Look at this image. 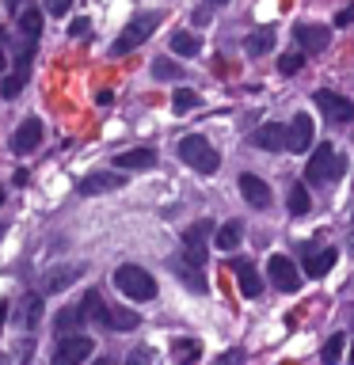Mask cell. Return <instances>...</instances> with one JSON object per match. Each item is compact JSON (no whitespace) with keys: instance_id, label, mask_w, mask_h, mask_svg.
Returning <instances> with one entry per match:
<instances>
[{"instance_id":"37","label":"cell","mask_w":354,"mask_h":365,"mask_svg":"<svg viewBox=\"0 0 354 365\" xmlns=\"http://www.w3.org/2000/svg\"><path fill=\"white\" fill-rule=\"evenodd\" d=\"M354 19V8H343L339 16H335V27H347V23Z\"/></svg>"},{"instance_id":"18","label":"cell","mask_w":354,"mask_h":365,"mask_svg":"<svg viewBox=\"0 0 354 365\" xmlns=\"http://www.w3.org/2000/svg\"><path fill=\"white\" fill-rule=\"evenodd\" d=\"M335 251L324 247V251H313L308 247V255H305V278H324V274H331V267H335Z\"/></svg>"},{"instance_id":"30","label":"cell","mask_w":354,"mask_h":365,"mask_svg":"<svg viewBox=\"0 0 354 365\" xmlns=\"http://www.w3.org/2000/svg\"><path fill=\"white\" fill-rule=\"evenodd\" d=\"M301 65H305V53H282L278 73L282 76H293V73H301Z\"/></svg>"},{"instance_id":"8","label":"cell","mask_w":354,"mask_h":365,"mask_svg":"<svg viewBox=\"0 0 354 365\" xmlns=\"http://www.w3.org/2000/svg\"><path fill=\"white\" fill-rule=\"evenodd\" d=\"M213 232V221H194L187 232H183V251H187V262L191 267H198L202 270V262H206V240H210Z\"/></svg>"},{"instance_id":"39","label":"cell","mask_w":354,"mask_h":365,"mask_svg":"<svg viewBox=\"0 0 354 365\" xmlns=\"http://www.w3.org/2000/svg\"><path fill=\"white\" fill-rule=\"evenodd\" d=\"M91 365H114L111 358H96V361H91Z\"/></svg>"},{"instance_id":"34","label":"cell","mask_w":354,"mask_h":365,"mask_svg":"<svg viewBox=\"0 0 354 365\" xmlns=\"http://www.w3.org/2000/svg\"><path fill=\"white\" fill-rule=\"evenodd\" d=\"M213 365H244V350H225Z\"/></svg>"},{"instance_id":"15","label":"cell","mask_w":354,"mask_h":365,"mask_svg":"<svg viewBox=\"0 0 354 365\" xmlns=\"http://www.w3.org/2000/svg\"><path fill=\"white\" fill-rule=\"evenodd\" d=\"M114 168H122V171H148V168H156V153H153V148H126V153H114Z\"/></svg>"},{"instance_id":"21","label":"cell","mask_w":354,"mask_h":365,"mask_svg":"<svg viewBox=\"0 0 354 365\" xmlns=\"http://www.w3.org/2000/svg\"><path fill=\"white\" fill-rule=\"evenodd\" d=\"M171 270H176V278L187 285V289H194V293H206V278L198 274V267H191L187 259H171Z\"/></svg>"},{"instance_id":"36","label":"cell","mask_w":354,"mask_h":365,"mask_svg":"<svg viewBox=\"0 0 354 365\" xmlns=\"http://www.w3.org/2000/svg\"><path fill=\"white\" fill-rule=\"evenodd\" d=\"M46 8H50V16H65V11H69V0H50Z\"/></svg>"},{"instance_id":"13","label":"cell","mask_w":354,"mask_h":365,"mask_svg":"<svg viewBox=\"0 0 354 365\" xmlns=\"http://www.w3.org/2000/svg\"><path fill=\"white\" fill-rule=\"evenodd\" d=\"M118 187H126V179L118 171H91V175H84L76 182L80 194H107V190H118Z\"/></svg>"},{"instance_id":"35","label":"cell","mask_w":354,"mask_h":365,"mask_svg":"<svg viewBox=\"0 0 354 365\" xmlns=\"http://www.w3.org/2000/svg\"><path fill=\"white\" fill-rule=\"evenodd\" d=\"M69 34H73V38H84V34H88V19H84V16L73 19V27H69Z\"/></svg>"},{"instance_id":"11","label":"cell","mask_w":354,"mask_h":365,"mask_svg":"<svg viewBox=\"0 0 354 365\" xmlns=\"http://www.w3.org/2000/svg\"><path fill=\"white\" fill-rule=\"evenodd\" d=\"M42 133H46V130H42L39 118H23L19 130L11 133V153H19V156H23V153H34V148L42 145Z\"/></svg>"},{"instance_id":"38","label":"cell","mask_w":354,"mask_h":365,"mask_svg":"<svg viewBox=\"0 0 354 365\" xmlns=\"http://www.w3.org/2000/svg\"><path fill=\"white\" fill-rule=\"evenodd\" d=\"M4 324H8V301H0V331H4Z\"/></svg>"},{"instance_id":"27","label":"cell","mask_w":354,"mask_h":365,"mask_svg":"<svg viewBox=\"0 0 354 365\" xmlns=\"http://www.w3.org/2000/svg\"><path fill=\"white\" fill-rule=\"evenodd\" d=\"M244 50H248L251 57L274 50V31H256V34H248V38H244Z\"/></svg>"},{"instance_id":"12","label":"cell","mask_w":354,"mask_h":365,"mask_svg":"<svg viewBox=\"0 0 354 365\" xmlns=\"http://www.w3.org/2000/svg\"><path fill=\"white\" fill-rule=\"evenodd\" d=\"M293 38L301 42V53H320V50H328L331 31H328V27H316V23H297V27H293Z\"/></svg>"},{"instance_id":"5","label":"cell","mask_w":354,"mask_h":365,"mask_svg":"<svg viewBox=\"0 0 354 365\" xmlns=\"http://www.w3.org/2000/svg\"><path fill=\"white\" fill-rule=\"evenodd\" d=\"M114 285H118V293L130 297V301H153L156 297L153 274L145 267H133V262H122V267L114 270Z\"/></svg>"},{"instance_id":"28","label":"cell","mask_w":354,"mask_h":365,"mask_svg":"<svg viewBox=\"0 0 354 365\" xmlns=\"http://www.w3.org/2000/svg\"><path fill=\"white\" fill-rule=\"evenodd\" d=\"M23 327H34V324H39V319H42V297L39 293H27V297H23Z\"/></svg>"},{"instance_id":"2","label":"cell","mask_w":354,"mask_h":365,"mask_svg":"<svg viewBox=\"0 0 354 365\" xmlns=\"http://www.w3.org/2000/svg\"><path fill=\"white\" fill-rule=\"evenodd\" d=\"M343 171H347V156H343L335 145H320L305 164V182H313V187H320V182H335Z\"/></svg>"},{"instance_id":"19","label":"cell","mask_w":354,"mask_h":365,"mask_svg":"<svg viewBox=\"0 0 354 365\" xmlns=\"http://www.w3.org/2000/svg\"><path fill=\"white\" fill-rule=\"evenodd\" d=\"M80 327H84V312H80V304H73V308H61V312H57V319H54L57 342H61V339H73Z\"/></svg>"},{"instance_id":"16","label":"cell","mask_w":354,"mask_h":365,"mask_svg":"<svg viewBox=\"0 0 354 365\" xmlns=\"http://www.w3.org/2000/svg\"><path fill=\"white\" fill-rule=\"evenodd\" d=\"M263 153H285V125L282 122H267V125H259L256 137H251Z\"/></svg>"},{"instance_id":"14","label":"cell","mask_w":354,"mask_h":365,"mask_svg":"<svg viewBox=\"0 0 354 365\" xmlns=\"http://www.w3.org/2000/svg\"><path fill=\"white\" fill-rule=\"evenodd\" d=\"M236 182H240V194H244L248 205H256V210H267V205H270V187H267V182H263L259 175L244 171V175H240Z\"/></svg>"},{"instance_id":"26","label":"cell","mask_w":354,"mask_h":365,"mask_svg":"<svg viewBox=\"0 0 354 365\" xmlns=\"http://www.w3.org/2000/svg\"><path fill=\"white\" fill-rule=\"evenodd\" d=\"M171 50L183 53V57H194L202 50V38H198V34H191V31H179V34H171Z\"/></svg>"},{"instance_id":"33","label":"cell","mask_w":354,"mask_h":365,"mask_svg":"<svg viewBox=\"0 0 354 365\" xmlns=\"http://www.w3.org/2000/svg\"><path fill=\"white\" fill-rule=\"evenodd\" d=\"M171 107H176L179 114L191 110V107H198V91H176V96H171Z\"/></svg>"},{"instance_id":"7","label":"cell","mask_w":354,"mask_h":365,"mask_svg":"<svg viewBox=\"0 0 354 365\" xmlns=\"http://www.w3.org/2000/svg\"><path fill=\"white\" fill-rule=\"evenodd\" d=\"M267 274H270L274 289H282V293H297V289H301V282H305V274L297 270V262L290 255H270Z\"/></svg>"},{"instance_id":"40","label":"cell","mask_w":354,"mask_h":365,"mask_svg":"<svg viewBox=\"0 0 354 365\" xmlns=\"http://www.w3.org/2000/svg\"><path fill=\"white\" fill-rule=\"evenodd\" d=\"M0 73H4V53H0Z\"/></svg>"},{"instance_id":"20","label":"cell","mask_w":354,"mask_h":365,"mask_svg":"<svg viewBox=\"0 0 354 365\" xmlns=\"http://www.w3.org/2000/svg\"><path fill=\"white\" fill-rule=\"evenodd\" d=\"M19 34H23L27 46L39 42V34H42V11L39 8H23L19 11Z\"/></svg>"},{"instance_id":"43","label":"cell","mask_w":354,"mask_h":365,"mask_svg":"<svg viewBox=\"0 0 354 365\" xmlns=\"http://www.w3.org/2000/svg\"><path fill=\"white\" fill-rule=\"evenodd\" d=\"M0 365H8V358H0Z\"/></svg>"},{"instance_id":"22","label":"cell","mask_w":354,"mask_h":365,"mask_svg":"<svg viewBox=\"0 0 354 365\" xmlns=\"http://www.w3.org/2000/svg\"><path fill=\"white\" fill-rule=\"evenodd\" d=\"M285 205H290V217H305L308 210H313V198H308V187H305V182H290Z\"/></svg>"},{"instance_id":"29","label":"cell","mask_w":354,"mask_h":365,"mask_svg":"<svg viewBox=\"0 0 354 365\" xmlns=\"http://www.w3.org/2000/svg\"><path fill=\"white\" fill-rule=\"evenodd\" d=\"M343 346H347V339H343V335H331V339L324 342V350H320V361H324V365H339Z\"/></svg>"},{"instance_id":"23","label":"cell","mask_w":354,"mask_h":365,"mask_svg":"<svg viewBox=\"0 0 354 365\" xmlns=\"http://www.w3.org/2000/svg\"><path fill=\"white\" fill-rule=\"evenodd\" d=\"M171 358H176L179 365H194L202 358V342L198 339H176L171 342Z\"/></svg>"},{"instance_id":"1","label":"cell","mask_w":354,"mask_h":365,"mask_svg":"<svg viewBox=\"0 0 354 365\" xmlns=\"http://www.w3.org/2000/svg\"><path fill=\"white\" fill-rule=\"evenodd\" d=\"M80 312H84V319H96V324L107 327V331H133L137 324H141V316L130 312V308H122V304H103V297H99L96 289L84 293Z\"/></svg>"},{"instance_id":"44","label":"cell","mask_w":354,"mask_h":365,"mask_svg":"<svg viewBox=\"0 0 354 365\" xmlns=\"http://www.w3.org/2000/svg\"><path fill=\"white\" fill-rule=\"evenodd\" d=\"M350 255H354V240H350Z\"/></svg>"},{"instance_id":"32","label":"cell","mask_w":354,"mask_h":365,"mask_svg":"<svg viewBox=\"0 0 354 365\" xmlns=\"http://www.w3.org/2000/svg\"><path fill=\"white\" fill-rule=\"evenodd\" d=\"M153 76H156V80H179L183 68L171 65V61H153Z\"/></svg>"},{"instance_id":"10","label":"cell","mask_w":354,"mask_h":365,"mask_svg":"<svg viewBox=\"0 0 354 365\" xmlns=\"http://www.w3.org/2000/svg\"><path fill=\"white\" fill-rule=\"evenodd\" d=\"M313 118L308 114H293V122L285 125V148L290 153H308L313 148Z\"/></svg>"},{"instance_id":"41","label":"cell","mask_w":354,"mask_h":365,"mask_svg":"<svg viewBox=\"0 0 354 365\" xmlns=\"http://www.w3.org/2000/svg\"><path fill=\"white\" fill-rule=\"evenodd\" d=\"M350 365H354V346H350Z\"/></svg>"},{"instance_id":"25","label":"cell","mask_w":354,"mask_h":365,"mask_svg":"<svg viewBox=\"0 0 354 365\" xmlns=\"http://www.w3.org/2000/svg\"><path fill=\"white\" fill-rule=\"evenodd\" d=\"M240 236H244V225H240V221H228V225L217 228L213 247H221V251H236V247H240Z\"/></svg>"},{"instance_id":"3","label":"cell","mask_w":354,"mask_h":365,"mask_svg":"<svg viewBox=\"0 0 354 365\" xmlns=\"http://www.w3.org/2000/svg\"><path fill=\"white\" fill-rule=\"evenodd\" d=\"M160 19H164V11H137V16L126 23V31L114 38V46H111V53L114 57H126V53H133L137 46H141L148 34H153L156 27H160Z\"/></svg>"},{"instance_id":"6","label":"cell","mask_w":354,"mask_h":365,"mask_svg":"<svg viewBox=\"0 0 354 365\" xmlns=\"http://www.w3.org/2000/svg\"><path fill=\"white\" fill-rule=\"evenodd\" d=\"M313 103L324 114V122H331V125L354 122V103L347 96H339V91H313Z\"/></svg>"},{"instance_id":"24","label":"cell","mask_w":354,"mask_h":365,"mask_svg":"<svg viewBox=\"0 0 354 365\" xmlns=\"http://www.w3.org/2000/svg\"><path fill=\"white\" fill-rule=\"evenodd\" d=\"M80 274H84V267H61V270H50V278H46V293H61L69 289Z\"/></svg>"},{"instance_id":"4","label":"cell","mask_w":354,"mask_h":365,"mask_svg":"<svg viewBox=\"0 0 354 365\" xmlns=\"http://www.w3.org/2000/svg\"><path fill=\"white\" fill-rule=\"evenodd\" d=\"M179 160L194 171H202V175H213L217 168H221V156H217V148L206 141L202 133H187L179 141Z\"/></svg>"},{"instance_id":"42","label":"cell","mask_w":354,"mask_h":365,"mask_svg":"<svg viewBox=\"0 0 354 365\" xmlns=\"http://www.w3.org/2000/svg\"><path fill=\"white\" fill-rule=\"evenodd\" d=\"M0 205H4V190H0Z\"/></svg>"},{"instance_id":"31","label":"cell","mask_w":354,"mask_h":365,"mask_svg":"<svg viewBox=\"0 0 354 365\" xmlns=\"http://www.w3.org/2000/svg\"><path fill=\"white\" fill-rule=\"evenodd\" d=\"M126 365H156V354L148 346H133L130 354H126Z\"/></svg>"},{"instance_id":"17","label":"cell","mask_w":354,"mask_h":365,"mask_svg":"<svg viewBox=\"0 0 354 365\" xmlns=\"http://www.w3.org/2000/svg\"><path fill=\"white\" fill-rule=\"evenodd\" d=\"M233 270H236L240 293H244L248 301H256V297L263 293V278L256 274V267H251V262H244V259H236V262H233Z\"/></svg>"},{"instance_id":"9","label":"cell","mask_w":354,"mask_h":365,"mask_svg":"<svg viewBox=\"0 0 354 365\" xmlns=\"http://www.w3.org/2000/svg\"><path fill=\"white\" fill-rule=\"evenodd\" d=\"M88 358H91V339L88 335H73V339L57 342L50 365H84Z\"/></svg>"}]
</instances>
